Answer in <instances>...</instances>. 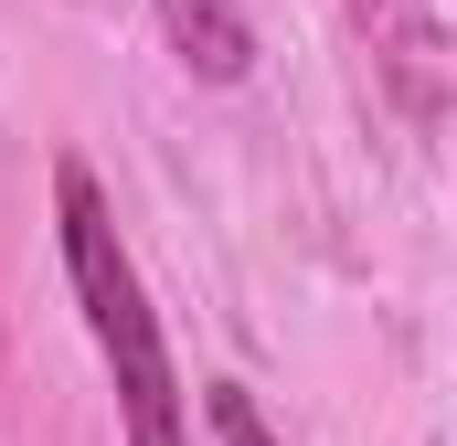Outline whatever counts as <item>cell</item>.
Returning a JSON list of instances; mask_svg holds the SVG:
<instances>
[{
    "instance_id": "6da1fadb",
    "label": "cell",
    "mask_w": 457,
    "mask_h": 446,
    "mask_svg": "<svg viewBox=\"0 0 457 446\" xmlns=\"http://www.w3.org/2000/svg\"><path fill=\"white\" fill-rule=\"evenodd\" d=\"M54 223H64V277H75V309H86L96 361H107V383H117L128 446H192L181 436L170 351H160V319H149V287H138V266H128V244H117V213H107V192H96L86 160L54 170Z\"/></svg>"
},
{
    "instance_id": "277c9868",
    "label": "cell",
    "mask_w": 457,
    "mask_h": 446,
    "mask_svg": "<svg viewBox=\"0 0 457 446\" xmlns=\"http://www.w3.org/2000/svg\"><path fill=\"white\" fill-rule=\"evenodd\" d=\"M361 11H372V0H361Z\"/></svg>"
},
{
    "instance_id": "7a4b0ae2",
    "label": "cell",
    "mask_w": 457,
    "mask_h": 446,
    "mask_svg": "<svg viewBox=\"0 0 457 446\" xmlns=\"http://www.w3.org/2000/svg\"><path fill=\"white\" fill-rule=\"evenodd\" d=\"M160 32H170V54H181L203 86H234V75L255 64V21H245V0H160Z\"/></svg>"
},
{
    "instance_id": "3957f363",
    "label": "cell",
    "mask_w": 457,
    "mask_h": 446,
    "mask_svg": "<svg viewBox=\"0 0 457 446\" xmlns=\"http://www.w3.org/2000/svg\"><path fill=\"white\" fill-rule=\"evenodd\" d=\"M203 415H213V446H287L266 415H255V393H245V383H213V393H203Z\"/></svg>"
}]
</instances>
